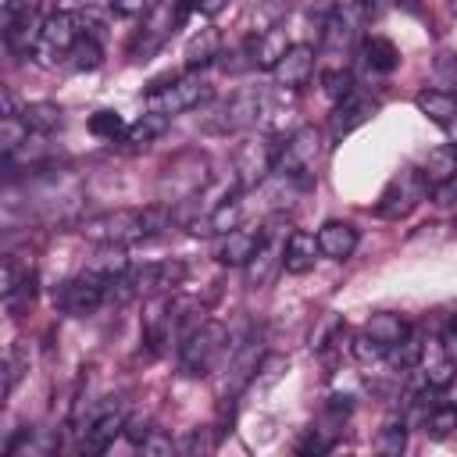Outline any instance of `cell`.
Masks as SVG:
<instances>
[{"label":"cell","instance_id":"18","mask_svg":"<svg viewBox=\"0 0 457 457\" xmlns=\"http://www.w3.org/2000/svg\"><path fill=\"white\" fill-rule=\"evenodd\" d=\"M257 246H261V225L257 228H232V232H225L218 239L214 261L218 264H228V268H246L250 257L257 253Z\"/></svg>","mask_w":457,"mask_h":457},{"label":"cell","instance_id":"14","mask_svg":"<svg viewBox=\"0 0 457 457\" xmlns=\"http://www.w3.org/2000/svg\"><path fill=\"white\" fill-rule=\"evenodd\" d=\"M121 432H125V411H121V403L118 400H104L86 418V425L79 428V450L82 453H104Z\"/></svg>","mask_w":457,"mask_h":457},{"label":"cell","instance_id":"28","mask_svg":"<svg viewBox=\"0 0 457 457\" xmlns=\"http://www.w3.org/2000/svg\"><path fill=\"white\" fill-rule=\"evenodd\" d=\"M21 121L29 125L32 136H50V132H57L64 125V111L57 104H50V100H39V104H29L21 111Z\"/></svg>","mask_w":457,"mask_h":457},{"label":"cell","instance_id":"33","mask_svg":"<svg viewBox=\"0 0 457 457\" xmlns=\"http://www.w3.org/2000/svg\"><path fill=\"white\" fill-rule=\"evenodd\" d=\"M378 343H386V346H393V343H400L407 332H411V325L400 318V314H389V311H382V314H371L368 318V325H364Z\"/></svg>","mask_w":457,"mask_h":457},{"label":"cell","instance_id":"48","mask_svg":"<svg viewBox=\"0 0 457 457\" xmlns=\"http://www.w3.org/2000/svg\"><path fill=\"white\" fill-rule=\"evenodd\" d=\"M332 443H336L332 428H307L296 450H300V453H328V450H332Z\"/></svg>","mask_w":457,"mask_h":457},{"label":"cell","instance_id":"12","mask_svg":"<svg viewBox=\"0 0 457 457\" xmlns=\"http://www.w3.org/2000/svg\"><path fill=\"white\" fill-rule=\"evenodd\" d=\"M261 361H264V343H261V336H250V339L236 343L232 353H228V364H225V378L218 382V396L232 403V400L253 382Z\"/></svg>","mask_w":457,"mask_h":457},{"label":"cell","instance_id":"39","mask_svg":"<svg viewBox=\"0 0 457 457\" xmlns=\"http://www.w3.org/2000/svg\"><path fill=\"white\" fill-rule=\"evenodd\" d=\"M100 61H104L100 39L82 36V39L75 43V50H71V68H75V71H93V68H100Z\"/></svg>","mask_w":457,"mask_h":457},{"label":"cell","instance_id":"2","mask_svg":"<svg viewBox=\"0 0 457 457\" xmlns=\"http://www.w3.org/2000/svg\"><path fill=\"white\" fill-rule=\"evenodd\" d=\"M228 328L221 321H200L196 328H189L179 343V368L189 378H204L211 375L225 357H228Z\"/></svg>","mask_w":457,"mask_h":457},{"label":"cell","instance_id":"19","mask_svg":"<svg viewBox=\"0 0 457 457\" xmlns=\"http://www.w3.org/2000/svg\"><path fill=\"white\" fill-rule=\"evenodd\" d=\"M243 46H246V54H250V64H253V68H268V71H271L293 43L286 39V29H278V25H275V29H264V32H250Z\"/></svg>","mask_w":457,"mask_h":457},{"label":"cell","instance_id":"27","mask_svg":"<svg viewBox=\"0 0 457 457\" xmlns=\"http://www.w3.org/2000/svg\"><path fill=\"white\" fill-rule=\"evenodd\" d=\"M418 171H421L425 186H432V189L443 186L446 179L457 175V150H453V146H436V150H428Z\"/></svg>","mask_w":457,"mask_h":457},{"label":"cell","instance_id":"31","mask_svg":"<svg viewBox=\"0 0 457 457\" xmlns=\"http://www.w3.org/2000/svg\"><path fill=\"white\" fill-rule=\"evenodd\" d=\"M453 428H457V407L453 403H436L421 414V432L428 439H446V436H453Z\"/></svg>","mask_w":457,"mask_h":457},{"label":"cell","instance_id":"41","mask_svg":"<svg viewBox=\"0 0 457 457\" xmlns=\"http://www.w3.org/2000/svg\"><path fill=\"white\" fill-rule=\"evenodd\" d=\"M39 7H43V0H4V7H0V29L39 18Z\"/></svg>","mask_w":457,"mask_h":457},{"label":"cell","instance_id":"5","mask_svg":"<svg viewBox=\"0 0 457 457\" xmlns=\"http://www.w3.org/2000/svg\"><path fill=\"white\" fill-rule=\"evenodd\" d=\"M189 7H193V0H164V4L150 7L143 29L136 32V39H132V46H129V57H132V61H150V57L164 46V39H168L175 29H182V21L189 18Z\"/></svg>","mask_w":457,"mask_h":457},{"label":"cell","instance_id":"30","mask_svg":"<svg viewBox=\"0 0 457 457\" xmlns=\"http://www.w3.org/2000/svg\"><path fill=\"white\" fill-rule=\"evenodd\" d=\"M57 436L43 432V428H21L11 443H7V453H32V457H46L57 450Z\"/></svg>","mask_w":457,"mask_h":457},{"label":"cell","instance_id":"40","mask_svg":"<svg viewBox=\"0 0 457 457\" xmlns=\"http://www.w3.org/2000/svg\"><path fill=\"white\" fill-rule=\"evenodd\" d=\"M29 275H36V271H32V261H21L18 253H7V257H4V271H0V296L11 293L14 286H21Z\"/></svg>","mask_w":457,"mask_h":457},{"label":"cell","instance_id":"55","mask_svg":"<svg viewBox=\"0 0 457 457\" xmlns=\"http://www.w3.org/2000/svg\"><path fill=\"white\" fill-rule=\"evenodd\" d=\"M450 11H453V18H457V0H450Z\"/></svg>","mask_w":457,"mask_h":457},{"label":"cell","instance_id":"15","mask_svg":"<svg viewBox=\"0 0 457 457\" xmlns=\"http://www.w3.org/2000/svg\"><path fill=\"white\" fill-rule=\"evenodd\" d=\"M129 275H132L139 296H168L182 286L186 264L182 261H154V264H143V268H129Z\"/></svg>","mask_w":457,"mask_h":457},{"label":"cell","instance_id":"32","mask_svg":"<svg viewBox=\"0 0 457 457\" xmlns=\"http://www.w3.org/2000/svg\"><path fill=\"white\" fill-rule=\"evenodd\" d=\"M386 357H389V364L396 368V375H400V371H414V368L421 364V357H425V343H421L414 332H407L400 343L389 346Z\"/></svg>","mask_w":457,"mask_h":457},{"label":"cell","instance_id":"20","mask_svg":"<svg viewBox=\"0 0 457 457\" xmlns=\"http://www.w3.org/2000/svg\"><path fill=\"white\" fill-rule=\"evenodd\" d=\"M371 114H375V104L350 93L346 100L336 104V111H332V118H328V139L339 143L343 136H350L353 129H361L364 121H371Z\"/></svg>","mask_w":457,"mask_h":457},{"label":"cell","instance_id":"11","mask_svg":"<svg viewBox=\"0 0 457 457\" xmlns=\"http://www.w3.org/2000/svg\"><path fill=\"white\" fill-rule=\"evenodd\" d=\"M425 193H428V186H425L421 171H418V168H403V171H396V175L386 182V189H382L375 211H378V218H386V221H400V218H407V214L425 200Z\"/></svg>","mask_w":457,"mask_h":457},{"label":"cell","instance_id":"54","mask_svg":"<svg viewBox=\"0 0 457 457\" xmlns=\"http://www.w3.org/2000/svg\"><path fill=\"white\" fill-rule=\"evenodd\" d=\"M225 4L228 0H193V7L204 11V14H218V11H225Z\"/></svg>","mask_w":457,"mask_h":457},{"label":"cell","instance_id":"13","mask_svg":"<svg viewBox=\"0 0 457 457\" xmlns=\"http://www.w3.org/2000/svg\"><path fill=\"white\" fill-rule=\"evenodd\" d=\"M278 146H282V136H257V139H246L236 154V179L243 189L257 186L261 179H268L275 171V161H278Z\"/></svg>","mask_w":457,"mask_h":457},{"label":"cell","instance_id":"45","mask_svg":"<svg viewBox=\"0 0 457 457\" xmlns=\"http://www.w3.org/2000/svg\"><path fill=\"white\" fill-rule=\"evenodd\" d=\"M25 368H29L25 350H21V346H11V350H7V357H4V396H11V389L21 382Z\"/></svg>","mask_w":457,"mask_h":457},{"label":"cell","instance_id":"49","mask_svg":"<svg viewBox=\"0 0 457 457\" xmlns=\"http://www.w3.org/2000/svg\"><path fill=\"white\" fill-rule=\"evenodd\" d=\"M139 450H143V453H150V457H168V453H171V450H179V446H175V439H171V436H164V432H157V428H154V432L139 443Z\"/></svg>","mask_w":457,"mask_h":457},{"label":"cell","instance_id":"1","mask_svg":"<svg viewBox=\"0 0 457 457\" xmlns=\"http://www.w3.org/2000/svg\"><path fill=\"white\" fill-rule=\"evenodd\" d=\"M175 207L168 204H150V207H114L104 214H93L79 225V232L96 243V246H129V243H146L171 228Z\"/></svg>","mask_w":457,"mask_h":457},{"label":"cell","instance_id":"36","mask_svg":"<svg viewBox=\"0 0 457 457\" xmlns=\"http://www.w3.org/2000/svg\"><path fill=\"white\" fill-rule=\"evenodd\" d=\"M403 443H407V425H403V418H389V421L378 428L375 450H378V453H386V457H400Z\"/></svg>","mask_w":457,"mask_h":457},{"label":"cell","instance_id":"23","mask_svg":"<svg viewBox=\"0 0 457 457\" xmlns=\"http://www.w3.org/2000/svg\"><path fill=\"white\" fill-rule=\"evenodd\" d=\"M164 132H168V114H161V111H146V114H139L132 125H125V132H121V146H125V150H146V146L157 143Z\"/></svg>","mask_w":457,"mask_h":457},{"label":"cell","instance_id":"44","mask_svg":"<svg viewBox=\"0 0 457 457\" xmlns=\"http://www.w3.org/2000/svg\"><path fill=\"white\" fill-rule=\"evenodd\" d=\"M453 371H457V361L446 357V350H443L436 361L425 364V386H432V389H446V386L453 382Z\"/></svg>","mask_w":457,"mask_h":457},{"label":"cell","instance_id":"38","mask_svg":"<svg viewBox=\"0 0 457 457\" xmlns=\"http://www.w3.org/2000/svg\"><path fill=\"white\" fill-rule=\"evenodd\" d=\"M343 339V314H321V321L314 325V332H311V350H328L332 343H339Z\"/></svg>","mask_w":457,"mask_h":457},{"label":"cell","instance_id":"43","mask_svg":"<svg viewBox=\"0 0 457 457\" xmlns=\"http://www.w3.org/2000/svg\"><path fill=\"white\" fill-rule=\"evenodd\" d=\"M89 132L96 136V139H121V132H125V121H121V114L118 111H96L93 118H89Z\"/></svg>","mask_w":457,"mask_h":457},{"label":"cell","instance_id":"4","mask_svg":"<svg viewBox=\"0 0 457 457\" xmlns=\"http://www.w3.org/2000/svg\"><path fill=\"white\" fill-rule=\"evenodd\" d=\"M289 232H293V225H289L286 214H271L268 221H261V246H257V253L246 264V286L250 289H261V286H268L278 275V268L286 261Z\"/></svg>","mask_w":457,"mask_h":457},{"label":"cell","instance_id":"22","mask_svg":"<svg viewBox=\"0 0 457 457\" xmlns=\"http://www.w3.org/2000/svg\"><path fill=\"white\" fill-rule=\"evenodd\" d=\"M318 257H321L318 236L293 228V232H289V239H286V261H282V268H286L289 275H307V271L314 268V261H318Z\"/></svg>","mask_w":457,"mask_h":457},{"label":"cell","instance_id":"51","mask_svg":"<svg viewBox=\"0 0 457 457\" xmlns=\"http://www.w3.org/2000/svg\"><path fill=\"white\" fill-rule=\"evenodd\" d=\"M432 200H436L439 207H450V204H457V175H453V179H446L443 186H436V189H432Z\"/></svg>","mask_w":457,"mask_h":457},{"label":"cell","instance_id":"16","mask_svg":"<svg viewBox=\"0 0 457 457\" xmlns=\"http://www.w3.org/2000/svg\"><path fill=\"white\" fill-rule=\"evenodd\" d=\"M271 75H275V82H278L282 89H300V86H307L311 75H314V50H311L307 43H293V46L282 54V61L271 68Z\"/></svg>","mask_w":457,"mask_h":457},{"label":"cell","instance_id":"29","mask_svg":"<svg viewBox=\"0 0 457 457\" xmlns=\"http://www.w3.org/2000/svg\"><path fill=\"white\" fill-rule=\"evenodd\" d=\"M129 268H132V261H129L125 246H100V250L89 257V264H86V271H93V275H100V278H118V275H125Z\"/></svg>","mask_w":457,"mask_h":457},{"label":"cell","instance_id":"8","mask_svg":"<svg viewBox=\"0 0 457 457\" xmlns=\"http://www.w3.org/2000/svg\"><path fill=\"white\" fill-rule=\"evenodd\" d=\"M211 96V86L200 79V75H164V79H154L150 89H146V107L150 111H161V114H182V111H193L200 107L204 100Z\"/></svg>","mask_w":457,"mask_h":457},{"label":"cell","instance_id":"9","mask_svg":"<svg viewBox=\"0 0 457 457\" xmlns=\"http://www.w3.org/2000/svg\"><path fill=\"white\" fill-rule=\"evenodd\" d=\"M79 39H82V14H79V11H57V14H50V18L43 21L32 57H36L43 68H54V64H61L64 57H71V50H75Z\"/></svg>","mask_w":457,"mask_h":457},{"label":"cell","instance_id":"25","mask_svg":"<svg viewBox=\"0 0 457 457\" xmlns=\"http://www.w3.org/2000/svg\"><path fill=\"white\" fill-rule=\"evenodd\" d=\"M361 57H364L368 71H375V75H389V71H396V64H400V50H396L386 36H368V39H361Z\"/></svg>","mask_w":457,"mask_h":457},{"label":"cell","instance_id":"50","mask_svg":"<svg viewBox=\"0 0 457 457\" xmlns=\"http://www.w3.org/2000/svg\"><path fill=\"white\" fill-rule=\"evenodd\" d=\"M150 432H154L150 418H139V414H136V418H125V436H129V443H132V446H139Z\"/></svg>","mask_w":457,"mask_h":457},{"label":"cell","instance_id":"34","mask_svg":"<svg viewBox=\"0 0 457 457\" xmlns=\"http://www.w3.org/2000/svg\"><path fill=\"white\" fill-rule=\"evenodd\" d=\"M218 443H221V432L204 425V428H189L175 446H179V453H186V457H207V453L218 450Z\"/></svg>","mask_w":457,"mask_h":457},{"label":"cell","instance_id":"10","mask_svg":"<svg viewBox=\"0 0 457 457\" xmlns=\"http://www.w3.org/2000/svg\"><path fill=\"white\" fill-rule=\"evenodd\" d=\"M107 282L111 278H100V275L82 268L75 278H68L54 289V303L71 318H89L100 307H107Z\"/></svg>","mask_w":457,"mask_h":457},{"label":"cell","instance_id":"3","mask_svg":"<svg viewBox=\"0 0 457 457\" xmlns=\"http://www.w3.org/2000/svg\"><path fill=\"white\" fill-rule=\"evenodd\" d=\"M264 114H268V96L261 89H243V93L214 104L200 118V132H207V136H232V132L261 125Z\"/></svg>","mask_w":457,"mask_h":457},{"label":"cell","instance_id":"17","mask_svg":"<svg viewBox=\"0 0 457 457\" xmlns=\"http://www.w3.org/2000/svg\"><path fill=\"white\" fill-rule=\"evenodd\" d=\"M239 221H243V204H239V193H236V196L214 204L211 211L196 214V218L189 221V232H193V236H225V232H232V228H239Z\"/></svg>","mask_w":457,"mask_h":457},{"label":"cell","instance_id":"21","mask_svg":"<svg viewBox=\"0 0 457 457\" xmlns=\"http://www.w3.org/2000/svg\"><path fill=\"white\" fill-rule=\"evenodd\" d=\"M357 243H361V236H357V228L350 221H325L318 228V246H321V257H328V261L353 257Z\"/></svg>","mask_w":457,"mask_h":457},{"label":"cell","instance_id":"26","mask_svg":"<svg viewBox=\"0 0 457 457\" xmlns=\"http://www.w3.org/2000/svg\"><path fill=\"white\" fill-rule=\"evenodd\" d=\"M221 57V32L218 29H200L189 43H186V68L189 71H196V68H204V64H211V61H218Z\"/></svg>","mask_w":457,"mask_h":457},{"label":"cell","instance_id":"6","mask_svg":"<svg viewBox=\"0 0 457 457\" xmlns=\"http://www.w3.org/2000/svg\"><path fill=\"white\" fill-rule=\"evenodd\" d=\"M321 157V136L311 125H300L296 132H289L278 146V161H275V175L293 179L296 186H311L314 182V168Z\"/></svg>","mask_w":457,"mask_h":457},{"label":"cell","instance_id":"47","mask_svg":"<svg viewBox=\"0 0 457 457\" xmlns=\"http://www.w3.org/2000/svg\"><path fill=\"white\" fill-rule=\"evenodd\" d=\"M432 75H436V86L443 93H457V54H439Z\"/></svg>","mask_w":457,"mask_h":457},{"label":"cell","instance_id":"7","mask_svg":"<svg viewBox=\"0 0 457 457\" xmlns=\"http://www.w3.org/2000/svg\"><path fill=\"white\" fill-rule=\"evenodd\" d=\"M207 182H211L207 157H200V154H179L175 161L164 164L161 182H157V193H161V204L175 207V204H186V200L200 196V189Z\"/></svg>","mask_w":457,"mask_h":457},{"label":"cell","instance_id":"46","mask_svg":"<svg viewBox=\"0 0 457 457\" xmlns=\"http://www.w3.org/2000/svg\"><path fill=\"white\" fill-rule=\"evenodd\" d=\"M286 368H289V361H286V357H278V353H264V361H261V368H257V375H253V382H250V386L268 389V386H275V382L286 375Z\"/></svg>","mask_w":457,"mask_h":457},{"label":"cell","instance_id":"53","mask_svg":"<svg viewBox=\"0 0 457 457\" xmlns=\"http://www.w3.org/2000/svg\"><path fill=\"white\" fill-rule=\"evenodd\" d=\"M443 350H446V357L457 361V318H450L443 328Z\"/></svg>","mask_w":457,"mask_h":457},{"label":"cell","instance_id":"52","mask_svg":"<svg viewBox=\"0 0 457 457\" xmlns=\"http://www.w3.org/2000/svg\"><path fill=\"white\" fill-rule=\"evenodd\" d=\"M114 14H146V0H111Z\"/></svg>","mask_w":457,"mask_h":457},{"label":"cell","instance_id":"24","mask_svg":"<svg viewBox=\"0 0 457 457\" xmlns=\"http://www.w3.org/2000/svg\"><path fill=\"white\" fill-rule=\"evenodd\" d=\"M414 107H418L432 125H439V129L453 125V118H457V100H453V93H443V89H421V93L414 96Z\"/></svg>","mask_w":457,"mask_h":457},{"label":"cell","instance_id":"35","mask_svg":"<svg viewBox=\"0 0 457 457\" xmlns=\"http://www.w3.org/2000/svg\"><path fill=\"white\" fill-rule=\"evenodd\" d=\"M29 136H32V132H29V125L21 121V114L4 118V125H0V154H4V161H11V157L25 146Z\"/></svg>","mask_w":457,"mask_h":457},{"label":"cell","instance_id":"37","mask_svg":"<svg viewBox=\"0 0 457 457\" xmlns=\"http://www.w3.org/2000/svg\"><path fill=\"white\" fill-rule=\"evenodd\" d=\"M321 93L328 96V100H346L350 93H353V75L343 68V64H336V68H325L321 71Z\"/></svg>","mask_w":457,"mask_h":457},{"label":"cell","instance_id":"42","mask_svg":"<svg viewBox=\"0 0 457 457\" xmlns=\"http://www.w3.org/2000/svg\"><path fill=\"white\" fill-rule=\"evenodd\" d=\"M350 350H353V357H357L361 364H375V361H382V357L389 353V346H386V343H378V339H375L368 328H361V332L353 336Z\"/></svg>","mask_w":457,"mask_h":457}]
</instances>
